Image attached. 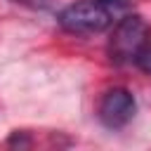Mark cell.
Here are the masks:
<instances>
[{
    "mask_svg": "<svg viewBox=\"0 0 151 151\" xmlns=\"http://www.w3.org/2000/svg\"><path fill=\"white\" fill-rule=\"evenodd\" d=\"M59 26L68 33H101L111 26V9L101 0H80L61 9Z\"/></svg>",
    "mask_w": 151,
    "mask_h": 151,
    "instance_id": "cell-1",
    "label": "cell"
},
{
    "mask_svg": "<svg viewBox=\"0 0 151 151\" xmlns=\"http://www.w3.org/2000/svg\"><path fill=\"white\" fill-rule=\"evenodd\" d=\"M149 40V26L142 17L137 14H127L123 17L116 28H113V35L109 40V52L116 61H130L134 59L137 50Z\"/></svg>",
    "mask_w": 151,
    "mask_h": 151,
    "instance_id": "cell-2",
    "label": "cell"
},
{
    "mask_svg": "<svg viewBox=\"0 0 151 151\" xmlns=\"http://www.w3.org/2000/svg\"><path fill=\"white\" fill-rule=\"evenodd\" d=\"M137 111V104H134V97L123 90V87H113L104 94L101 104H99V118L106 127H123L132 120Z\"/></svg>",
    "mask_w": 151,
    "mask_h": 151,
    "instance_id": "cell-3",
    "label": "cell"
},
{
    "mask_svg": "<svg viewBox=\"0 0 151 151\" xmlns=\"http://www.w3.org/2000/svg\"><path fill=\"white\" fill-rule=\"evenodd\" d=\"M132 61L137 64V68H139V71L151 73V40H146V42L137 50V54H134V59H132Z\"/></svg>",
    "mask_w": 151,
    "mask_h": 151,
    "instance_id": "cell-4",
    "label": "cell"
},
{
    "mask_svg": "<svg viewBox=\"0 0 151 151\" xmlns=\"http://www.w3.org/2000/svg\"><path fill=\"white\" fill-rule=\"evenodd\" d=\"M101 2H104L106 7H111V5H113V7H123V5H125V0H101Z\"/></svg>",
    "mask_w": 151,
    "mask_h": 151,
    "instance_id": "cell-5",
    "label": "cell"
}]
</instances>
